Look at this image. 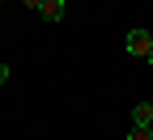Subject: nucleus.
<instances>
[{
	"instance_id": "f257e3e1",
	"label": "nucleus",
	"mask_w": 153,
	"mask_h": 140,
	"mask_svg": "<svg viewBox=\"0 0 153 140\" xmlns=\"http://www.w3.org/2000/svg\"><path fill=\"white\" fill-rule=\"evenodd\" d=\"M123 51L145 59V55L153 51V38H149V30H128V38H123Z\"/></svg>"
},
{
	"instance_id": "f03ea898",
	"label": "nucleus",
	"mask_w": 153,
	"mask_h": 140,
	"mask_svg": "<svg viewBox=\"0 0 153 140\" xmlns=\"http://www.w3.org/2000/svg\"><path fill=\"white\" fill-rule=\"evenodd\" d=\"M132 127H153V106L149 102H136V106H132Z\"/></svg>"
},
{
	"instance_id": "7ed1b4c3",
	"label": "nucleus",
	"mask_w": 153,
	"mask_h": 140,
	"mask_svg": "<svg viewBox=\"0 0 153 140\" xmlns=\"http://www.w3.org/2000/svg\"><path fill=\"white\" fill-rule=\"evenodd\" d=\"M38 13H43L47 21H60V17H64V0H43V9H38Z\"/></svg>"
},
{
	"instance_id": "20e7f679",
	"label": "nucleus",
	"mask_w": 153,
	"mask_h": 140,
	"mask_svg": "<svg viewBox=\"0 0 153 140\" xmlns=\"http://www.w3.org/2000/svg\"><path fill=\"white\" fill-rule=\"evenodd\" d=\"M128 140H153V127H132Z\"/></svg>"
},
{
	"instance_id": "39448f33",
	"label": "nucleus",
	"mask_w": 153,
	"mask_h": 140,
	"mask_svg": "<svg viewBox=\"0 0 153 140\" xmlns=\"http://www.w3.org/2000/svg\"><path fill=\"white\" fill-rule=\"evenodd\" d=\"M0 85H9V64H0Z\"/></svg>"
},
{
	"instance_id": "423d86ee",
	"label": "nucleus",
	"mask_w": 153,
	"mask_h": 140,
	"mask_svg": "<svg viewBox=\"0 0 153 140\" xmlns=\"http://www.w3.org/2000/svg\"><path fill=\"white\" fill-rule=\"evenodd\" d=\"M22 4H30V9H43V0H22Z\"/></svg>"
},
{
	"instance_id": "0eeeda50",
	"label": "nucleus",
	"mask_w": 153,
	"mask_h": 140,
	"mask_svg": "<svg viewBox=\"0 0 153 140\" xmlns=\"http://www.w3.org/2000/svg\"><path fill=\"white\" fill-rule=\"evenodd\" d=\"M145 59H149V64H153V51H149V55H145Z\"/></svg>"
}]
</instances>
